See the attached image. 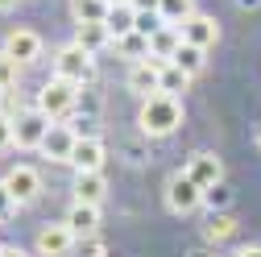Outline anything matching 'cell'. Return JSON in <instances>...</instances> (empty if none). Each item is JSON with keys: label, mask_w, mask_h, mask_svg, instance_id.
Here are the masks:
<instances>
[{"label": "cell", "mask_w": 261, "mask_h": 257, "mask_svg": "<svg viewBox=\"0 0 261 257\" xmlns=\"http://www.w3.org/2000/svg\"><path fill=\"white\" fill-rule=\"evenodd\" d=\"M5 187L13 191V199H17V208H21V203H34V199H38L42 178H38L34 166H13V170L5 174Z\"/></svg>", "instance_id": "cell-10"}, {"label": "cell", "mask_w": 261, "mask_h": 257, "mask_svg": "<svg viewBox=\"0 0 261 257\" xmlns=\"http://www.w3.org/2000/svg\"><path fill=\"white\" fill-rule=\"evenodd\" d=\"M50 128H54V120L42 108H25V112L13 116V137H17L21 149H42V141H46Z\"/></svg>", "instance_id": "cell-4"}, {"label": "cell", "mask_w": 261, "mask_h": 257, "mask_svg": "<svg viewBox=\"0 0 261 257\" xmlns=\"http://www.w3.org/2000/svg\"><path fill=\"white\" fill-rule=\"evenodd\" d=\"M166 203H170V212H195V208H199L203 203V187L199 183H191V174L187 170H178L170 183H166Z\"/></svg>", "instance_id": "cell-5"}, {"label": "cell", "mask_w": 261, "mask_h": 257, "mask_svg": "<svg viewBox=\"0 0 261 257\" xmlns=\"http://www.w3.org/2000/svg\"><path fill=\"white\" fill-rule=\"evenodd\" d=\"M17 79H21V62L9 50H0V91H13Z\"/></svg>", "instance_id": "cell-25"}, {"label": "cell", "mask_w": 261, "mask_h": 257, "mask_svg": "<svg viewBox=\"0 0 261 257\" xmlns=\"http://www.w3.org/2000/svg\"><path fill=\"white\" fill-rule=\"evenodd\" d=\"M182 42L199 46V50H212V46L220 42V25H216V17H207V13H195L191 21H182Z\"/></svg>", "instance_id": "cell-11"}, {"label": "cell", "mask_w": 261, "mask_h": 257, "mask_svg": "<svg viewBox=\"0 0 261 257\" xmlns=\"http://www.w3.org/2000/svg\"><path fill=\"white\" fill-rule=\"evenodd\" d=\"M191 79L195 75H187L178 62H162V91H166V95H182L191 87Z\"/></svg>", "instance_id": "cell-20"}, {"label": "cell", "mask_w": 261, "mask_h": 257, "mask_svg": "<svg viewBox=\"0 0 261 257\" xmlns=\"http://www.w3.org/2000/svg\"><path fill=\"white\" fill-rule=\"evenodd\" d=\"M158 13L166 25H182L195 17V0H158Z\"/></svg>", "instance_id": "cell-21"}, {"label": "cell", "mask_w": 261, "mask_h": 257, "mask_svg": "<svg viewBox=\"0 0 261 257\" xmlns=\"http://www.w3.org/2000/svg\"><path fill=\"white\" fill-rule=\"evenodd\" d=\"M124 83H128V91H137L141 100H149V95H158V91H162V62H153V58L133 62Z\"/></svg>", "instance_id": "cell-8"}, {"label": "cell", "mask_w": 261, "mask_h": 257, "mask_svg": "<svg viewBox=\"0 0 261 257\" xmlns=\"http://www.w3.org/2000/svg\"><path fill=\"white\" fill-rule=\"evenodd\" d=\"M137 13H158V0H133Z\"/></svg>", "instance_id": "cell-30"}, {"label": "cell", "mask_w": 261, "mask_h": 257, "mask_svg": "<svg viewBox=\"0 0 261 257\" xmlns=\"http://www.w3.org/2000/svg\"><path fill=\"white\" fill-rule=\"evenodd\" d=\"M232 233H237L232 216H212V220L203 224V241H207V245H220V241H228Z\"/></svg>", "instance_id": "cell-24"}, {"label": "cell", "mask_w": 261, "mask_h": 257, "mask_svg": "<svg viewBox=\"0 0 261 257\" xmlns=\"http://www.w3.org/2000/svg\"><path fill=\"white\" fill-rule=\"evenodd\" d=\"M237 257H261V249L257 245H245V249H237Z\"/></svg>", "instance_id": "cell-31"}, {"label": "cell", "mask_w": 261, "mask_h": 257, "mask_svg": "<svg viewBox=\"0 0 261 257\" xmlns=\"http://www.w3.org/2000/svg\"><path fill=\"white\" fill-rule=\"evenodd\" d=\"M5 50L21 62V67H29V62H38V58H42V38L34 34V29L17 25V29H9V34H5Z\"/></svg>", "instance_id": "cell-7"}, {"label": "cell", "mask_w": 261, "mask_h": 257, "mask_svg": "<svg viewBox=\"0 0 261 257\" xmlns=\"http://www.w3.org/2000/svg\"><path fill=\"white\" fill-rule=\"evenodd\" d=\"M178 46H182V25H162L149 34V58L153 62H174Z\"/></svg>", "instance_id": "cell-12"}, {"label": "cell", "mask_w": 261, "mask_h": 257, "mask_svg": "<svg viewBox=\"0 0 261 257\" xmlns=\"http://www.w3.org/2000/svg\"><path fill=\"white\" fill-rule=\"evenodd\" d=\"M0 253H5V245H0Z\"/></svg>", "instance_id": "cell-38"}, {"label": "cell", "mask_w": 261, "mask_h": 257, "mask_svg": "<svg viewBox=\"0 0 261 257\" xmlns=\"http://www.w3.org/2000/svg\"><path fill=\"white\" fill-rule=\"evenodd\" d=\"M162 25H166V21H162V13H137V34H153V29H162Z\"/></svg>", "instance_id": "cell-26"}, {"label": "cell", "mask_w": 261, "mask_h": 257, "mask_svg": "<svg viewBox=\"0 0 261 257\" xmlns=\"http://www.w3.org/2000/svg\"><path fill=\"white\" fill-rule=\"evenodd\" d=\"M257 145H261V128H257Z\"/></svg>", "instance_id": "cell-37"}, {"label": "cell", "mask_w": 261, "mask_h": 257, "mask_svg": "<svg viewBox=\"0 0 261 257\" xmlns=\"http://www.w3.org/2000/svg\"><path fill=\"white\" fill-rule=\"evenodd\" d=\"M54 75L58 79H71V83H87L91 75H95V54L91 50H83L79 42H71V46H62L58 54H54Z\"/></svg>", "instance_id": "cell-2"}, {"label": "cell", "mask_w": 261, "mask_h": 257, "mask_svg": "<svg viewBox=\"0 0 261 257\" xmlns=\"http://www.w3.org/2000/svg\"><path fill=\"white\" fill-rule=\"evenodd\" d=\"M13 208H17V199H13V191L5 187V178H0V220H9Z\"/></svg>", "instance_id": "cell-27"}, {"label": "cell", "mask_w": 261, "mask_h": 257, "mask_svg": "<svg viewBox=\"0 0 261 257\" xmlns=\"http://www.w3.org/2000/svg\"><path fill=\"white\" fill-rule=\"evenodd\" d=\"M104 195H108V178H104V170L75 174V203H91V208H100Z\"/></svg>", "instance_id": "cell-15"}, {"label": "cell", "mask_w": 261, "mask_h": 257, "mask_svg": "<svg viewBox=\"0 0 261 257\" xmlns=\"http://www.w3.org/2000/svg\"><path fill=\"white\" fill-rule=\"evenodd\" d=\"M71 166H75V174L104 170V141L100 137H79L75 149H71Z\"/></svg>", "instance_id": "cell-13"}, {"label": "cell", "mask_w": 261, "mask_h": 257, "mask_svg": "<svg viewBox=\"0 0 261 257\" xmlns=\"http://www.w3.org/2000/svg\"><path fill=\"white\" fill-rule=\"evenodd\" d=\"M21 0H0V13H9V9H17Z\"/></svg>", "instance_id": "cell-33"}, {"label": "cell", "mask_w": 261, "mask_h": 257, "mask_svg": "<svg viewBox=\"0 0 261 257\" xmlns=\"http://www.w3.org/2000/svg\"><path fill=\"white\" fill-rule=\"evenodd\" d=\"M75 141H79V133H75V128H67V124H54L50 133H46V141H42V153L50 158V162H71V149H75Z\"/></svg>", "instance_id": "cell-14"}, {"label": "cell", "mask_w": 261, "mask_h": 257, "mask_svg": "<svg viewBox=\"0 0 261 257\" xmlns=\"http://www.w3.org/2000/svg\"><path fill=\"white\" fill-rule=\"evenodd\" d=\"M195 257H212V253H195Z\"/></svg>", "instance_id": "cell-36"}, {"label": "cell", "mask_w": 261, "mask_h": 257, "mask_svg": "<svg viewBox=\"0 0 261 257\" xmlns=\"http://www.w3.org/2000/svg\"><path fill=\"white\" fill-rule=\"evenodd\" d=\"M9 145H17V137H13V116L0 112V149H9Z\"/></svg>", "instance_id": "cell-28"}, {"label": "cell", "mask_w": 261, "mask_h": 257, "mask_svg": "<svg viewBox=\"0 0 261 257\" xmlns=\"http://www.w3.org/2000/svg\"><path fill=\"white\" fill-rule=\"evenodd\" d=\"M112 0H71V13L79 25H95V21H108Z\"/></svg>", "instance_id": "cell-18"}, {"label": "cell", "mask_w": 261, "mask_h": 257, "mask_svg": "<svg viewBox=\"0 0 261 257\" xmlns=\"http://www.w3.org/2000/svg\"><path fill=\"white\" fill-rule=\"evenodd\" d=\"M187 174H191V183H199L203 191H212V187H220V178H224V162H220L212 149H199V153L187 158Z\"/></svg>", "instance_id": "cell-6"}, {"label": "cell", "mask_w": 261, "mask_h": 257, "mask_svg": "<svg viewBox=\"0 0 261 257\" xmlns=\"http://www.w3.org/2000/svg\"><path fill=\"white\" fill-rule=\"evenodd\" d=\"M75 42H79L83 50H91V54H100V50L112 42V34H108V25H104V21H95V25H79Z\"/></svg>", "instance_id": "cell-19"}, {"label": "cell", "mask_w": 261, "mask_h": 257, "mask_svg": "<svg viewBox=\"0 0 261 257\" xmlns=\"http://www.w3.org/2000/svg\"><path fill=\"white\" fill-rule=\"evenodd\" d=\"M83 257H108V253H104V245H100V241H91V237H87V245H83Z\"/></svg>", "instance_id": "cell-29"}, {"label": "cell", "mask_w": 261, "mask_h": 257, "mask_svg": "<svg viewBox=\"0 0 261 257\" xmlns=\"http://www.w3.org/2000/svg\"><path fill=\"white\" fill-rule=\"evenodd\" d=\"M0 257H29V253H25V249H5Z\"/></svg>", "instance_id": "cell-32"}, {"label": "cell", "mask_w": 261, "mask_h": 257, "mask_svg": "<svg viewBox=\"0 0 261 257\" xmlns=\"http://www.w3.org/2000/svg\"><path fill=\"white\" fill-rule=\"evenodd\" d=\"M112 5H133V0H112Z\"/></svg>", "instance_id": "cell-35"}, {"label": "cell", "mask_w": 261, "mask_h": 257, "mask_svg": "<svg viewBox=\"0 0 261 257\" xmlns=\"http://www.w3.org/2000/svg\"><path fill=\"white\" fill-rule=\"evenodd\" d=\"M116 50H120L124 58H133V62H145V58H149V38H145V34H137V29H133V34L116 38Z\"/></svg>", "instance_id": "cell-22"}, {"label": "cell", "mask_w": 261, "mask_h": 257, "mask_svg": "<svg viewBox=\"0 0 261 257\" xmlns=\"http://www.w3.org/2000/svg\"><path fill=\"white\" fill-rule=\"evenodd\" d=\"M75 104H79V83H71V79H50L46 87H42V95H38V108L50 116V120H62L67 112H75Z\"/></svg>", "instance_id": "cell-3"}, {"label": "cell", "mask_w": 261, "mask_h": 257, "mask_svg": "<svg viewBox=\"0 0 261 257\" xmlns=\"http://www.w3.org/2000/svg\"><path fill=\"white\" fill-rule=\"evenodd\" d=\"M137 124H141L145 137H170L174 128L182 124V100L178 95H166V91L149 95V100H141Z\"/></svg>", "instance_id": "cell-1"}, {"label": "cell", "mask_w": 261, "mask_h": 257, "mask_svg": "<svg viewBox=\"0 0 261 257\" xmlns=\"http://www.w3.org/2000/svg\"><path fill=\"white\" fill-rule=\"evenodd\" d=\"M67 224H71V233L75 237H95V228H100V208H91V203H75L67 212Z\"/></svg>", "instance_id": "cell-16"}, {"label": "cell", "mask_w": 261, "mask_h": 257, "mask_svg": "<svg viewBox=\"0 0 261 257\" xmlns=\"http://www.w3.org/2000/svg\"><path fill=\"white\" fill-rule=\"evenodd\" d=\"M75 241H79V237L71 233L67 220H62V224H46V228L38 233V253H42V257H67Z\"/></svg>", "instance_id": "cell-9"}, {"label": "cell", "mask_w": 261, "mask_h": 257, "mask_svg": "<svg viewBox=\"0 0 261 257\" xmlns=\"http://www.w3.org/2000/svg\"><path fill=\"white\" fill-rule=\"evenodd\" d=\"M104 25H108L112 42H116V38H124V34H133V29H137V9H133V5H112Z\"/></svg>", "instance_id": "cell-17"}, {"label": "cell", "mask_w": 261, "mask_h": 257, "mask_svg": "<svg viewBox=\"0 0 261 257\" xmlns=\"http://www.w3.org/2000/svg\"><path fill=\"white\" fill-rule=\"evenodd\" d=\"M237 5H241V9H257V5H261V0H237Z\"/></svg>", "instance_id": "cell-34"}, {"label": "cell", "mask_w": 261, "mask_h": 257, "mask_svg": "<svg viewBox=\"0 0 261 257\" xmlns=\"http://www.w3.org/2000/svg\"><path fill=\"white\" fill-rule=\"evenodd\" d=\"M203 54H207V50H199V46L182 42V46H178V54H174V62H178V67H182L187 75H199V71H203V62H207Z\"/></svg>", "instance_id": "cell-23"}]
</instances>
